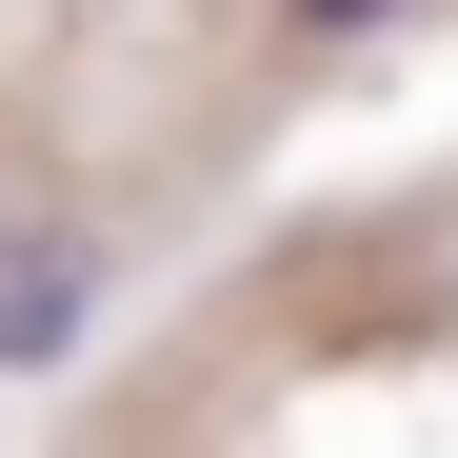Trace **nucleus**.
<instances>
[{"instance_id":"obj_1","label":"nucleus","mask_w":458,"mask_h":458,"mask_svg":"<svg viewBox=\"0 0 458 458\" xmlns=\"http://www.w3.org/2000/svg\"><path fill=\"white\" fill-rule=\"evenodd\" d=\"M100 319V259H0V378H60Z\"/></svg>"},{"instance_id":"obj_2","label":"nucleus","mask_w":458,"mask_h":458,"mask_svg":"<svg viewBox=\"0 0 458 458\" xmlns=\"http://www.w3.org/2000/svg\"><path fill=\"white\" fill-rule=\"evenodd\" d=\"M299 40H378V21H419V0H279Z\"/></svg>"},{"instance_id":"obj_3","label":"nucleus","mask_w":458,"mask_h":458,"mask_svg":"<svg viewBox=\"0 0 458 458\" xmlns=\"http://www.w3.org/2000/svg\"><path fill=\"white\" fill-rule=\"evenodd\" d=\"M0 259H21V219H0Z\"/></svg>"}]
</instances>
